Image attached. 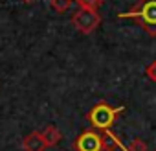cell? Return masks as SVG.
Listing matches in <instances>:
<instances>
[{
	"label": "cell",
	"mask_w": 156,
	"mask_h": 151,
	"mask_svg": "<svg viewBox=\"0 0 156 151\" xmlns=\"http://www.w3.org/2000/svg\"><path fill=\"white\" fill-rule=\"evenodd\" d=\"M118 17L119 19H136L140 22V26L151 37H156V0H140L132 9L119 13Z\"/></svg>",
	"instance_id": "cell-1"
},
{
	"label": "cell",
	"mask_w": 156,
	"mask_h": 151,
	"mask_svg": "<svg viewBox=\"0 0 156 151\" xmlns=\"http://www.w3.org/2000/svg\"><path fill=\"white\" fill-rule=\"evenodd\" d=\"M114 144H116V140L112 138V134L108 131L99 133L96 129H87L77 136L75 149L77 151H112Z\"/></svg>",
	"instance_id": "cell-2"
},
{
	"label": "cell",
	"mask_w": 156,
	"mask_h": 151,
	"mask_svg": "<svg viewBox=\"0 0 156 151\" xmlns=\"http://www.w3.org/2000/svg\"><path fill=\"white\" fill-rule=\"evenodd\" d=\"M123 111H125L123 105H121V107H112V105H108L107 101H99V103H96V105L90 109L88 120H90V123H92V127H94L96 131L107 133V131H110V127L114 125L116 118H118Z\"/></svg>",
	"instance_id": "cell-3"
},
{
	"label": "cell",
	"mask_w": 156,
	"mask_h": 151,
	"mask_svg": "<svg viewBox=\"0 0 156 151\" xmlns=\"http://www.w3.org/2000/svg\"><path fill=\"white\" fill-rule=\"evenodd\" d=\"M72 24L75 26L77 31H81L85 35H90L92 31L98 30V26L101 24V15L98 11H92V9H77L73 15H72Z\"/></svg>",
	"instance_id": "cell-4"
},
{
	"label": "cell",
	"mask_w": 156,
	"mask_h": 151,
	"mask_svg": "<svg viewBox=\"0 0 156 151\" xmlns=\"http://www.w3.org/2000/svg\"><path fill=\"white\" fill-rule=\"evenodd\" d=\"M22 147H24V151H46L48 144L41 131H31L28 136H24Z\"/></svg>",
	"instance_id": "cell-5"
},
{
	"label": "cell",
	"mask_w": 156,
	"mask_h": 151,
	"mask_svg": "<svg viewBox=\"0 0 156 151\" xmlns=\"http://www.w3.org/2000/svg\"><path fill=\"white\" fill-rule=\"evenodd\" d=\"M41 133H42V136H44L48 147H50V145H57V144L61 142V138H62L61 131H59L55 125H48V127H46L44 131H41Z\"/></svg>",
	"instance_id": "cell-6"
},
{
	"label": "cell",
	"mask_w": 156,
	"mask_h": 151,
	"mask_svg": "<svg viewBox=\"0 0 156 151\" xmlns=\"http://www.w3.org/2000/svg\"><path fill=\"white\" fill-rule=\"evenodd\" d=\"M73 4V0H50V6L55 13H66Z\"/></svg>",
	"instance_id": "cell-7"
},
{
	"label": "cell",
	"mask_w": 156,
	"mask_h": 151,
	"mask_svg": "<svg viewBox=\"0 0 156 151\" xmlns=\"http://www.w3.org/2000/svg\"><path fill=\"white\" fill-rule=\"evenodd\" d=\"M73 2L81 9H92V11H98L103 6V0H73Z\"/></svg>",
	"instance_id": "cell-8"
},
{
	"label": "cell",
	"mask_w": 156,
	"mask_h": 151,
	"mask_svg": "<svg viewBox=\"0 0 156 151\" xmlns=\"http://www.w3.org/2000/svg\"><path fill=\"white\" fill-rule=\"evenodd\" d=\"M127 151H147V144H145L143 140H140V138H134V140L129 144Z\"/></svg>",
	"instance_id": "cell-9"
},
{
	"label": "cell",
	"mask_w": 156,
	"mask_h": 151,
	"mask_svg": "<svg viewBox=\"0 0 156 151\" xmlns=\"http://www.w3.org/2000/svg\"><path fill=\"white\" fill-rule=\"evenodd\" d=\"M145 74H147V78H149L151 81H154V83H156V61H152V63L147 66Z\"/></svg>",
	"instance_id": "cell-10"
},
{
	"label": "cell",
	"mask_w": 156,
	"mask_h": 151,
	"mask_svg": "<svg viewBox=\"0 0 156 151\" xmlns=\"http://www.w3.org/2000/svg\"><path fill=\"white\" fill-rule=\"evenodd\" d=\"M24 4H31V2H35V0H22Z\"/></svg>",
	"instance_id": "cell-11"
}]
</instances>
